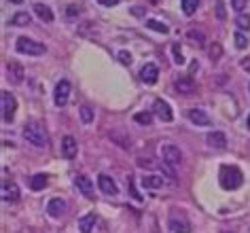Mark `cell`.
<instances>
[{
	"label": "cell",
	"instance_id": "obj_12",
	"mask_svg": "<svg viewBox=\"0 0 250 233\" xmlns=\"http://www.w3.org/2000/svg\"><path fill=\"white\" fill-rule=\"evenodd\" d=\"M64 212H66V200H62V197H53V200H49L47 214L51 218H60Z\"/></svg>",
	"mask_w": 250,
	"mask_h": 233
},
{
	"label": "cell",
	"instance_id": "obj_45",
	"mask_svg": "<svg viewBox=\"0 0 250 233\" xmlns=\"http://www.w3.org/2000/svg\"><path fill=\"white\" fill-rule=\"evenodd\" d=\"M223 233H231V231H223Z\"/></svg>",
	"mask_w": 250,
	"mask_h": 233
},
{
	"label": "cell",
	"instance_id": "obj_16",
	"mask_svg": "<svg viewBox=\"0 0 250 233\" xmlns=\"http://www.w3.org/2000/svg\"><path fill=\"white\" fill-rule=\"evenodd\" d=\"M74 184H77V189L83 193L85 197H91L94 195V183H91L87 176H83V174H79L77 178H74Z\"/></svg>",
	"mask_w": 250,
	"mask_h": 233
},
{
	"label": "cell",
	"instance_id": "obj_24",
	"mask_svg": "<svg viewBox=\"0 0 250 233\" xmlns=\"http://www.w3.org/2000/svg\"><path fill=\"white\" fill-rule=\"evenodd\" d=\"M147 28H149V30L159 32V34H167V32H170V28H167V23H164V21H157V19H147Z\"/></svg>",
	"mask_w": 250,
	"mask_h": 233
},
{
	"label": "cell",
	"instance_id": "obj_35",
	"mask_svg": "<svg viewBox=\"0 0 250 233\" xmlns=\"http://www.w3.org/2000/svg\"><path fill=\"white\" fill-rule=\"evenodd\" d=\"M127 191H130V193L133 195V200H136V201H142V197L138 195V191H136V189H133V184H132V178H127Z\"/></svg>",
	"mask_w": 250,
	"mask_h": 233
},
{
	"label": "cell",
	"instance_id": "obj_39",
	"mask_svg": "<svg viewBox=\"0 0 250 233\" xmlns=\"http://www.w3.org/2000/svg\"><path fill=\"white\" fill-rule=\"evenodd\" d=\"M68 19H77V13H79V7L77 4H70V7H68Z\"/></svg>",
	"mask_w": 250,
	"mask_h": 233
},
{
	"label": "cell",
	"instance_id": "obj_33",
	"mask_svg": "<svg viewBox=\"0 0 250 233\" xmlns=\"http://www.w3.org/2000/svg\"><path fill=\"white\" fill-rule=\"evenodd\" d=\"M248 0H231V7H233L237 13H244V7H246Z\"/></svg>",
	"mask_w": 250,
	"mask_h": 233
},
{
	"label": "cell",
	"instance_id": "obj_38",
	"mask_svg": "<svg viewBox=\"0 0 250 233\" xmlns=\"http://www.w3.org/2000/svg\"><path fill=\"white\" fill-rule=\"evenodd\" d=\"M217 17H218L220 21H223L225 17H227V15H225V7H223V0H218V2H217Z\"/></svg>",
	"mask_w": 250,
	"mask_h": 233
},
{
	"label": "cell",
	"instance_id": "obj_13",
	"mask_svg": "<svg viewBox=\"0 0 250 233\" xmlns=\"http://www.w3.org/2000/svg\"><path fill=\"white\" fill-rule=\"evenodd\" d=\"M206 144L210 149H217V150H223L227 147V136L225 132H210L206 136Z\"/></svg>",
	"mask_w": 250,
	"mask_h": 233
},
{
	"label": "cell",
	"instance_id": "obj_41",
	"mask_svg": "<svg viewBox=\"0 0 250 233\" xmlns=\"http://www.w3.org/2000/svg\"><path fill=\"white\" fill-rule=\"evenodd\" d=\"M242 68L246 70V72H250V57H246V60H242Z\"/></svg>",
	"mask_w": 250,
	"mask_h": 233
},
{
	"label": "cell",
	"instance_id": "obj_1",
	"mask_svg": "<svg viewBox=\"0 0 250 233\" xmlns=\"http://www.w3.org/2000/svg\"><path fill=\"white\" fill-rule=\"evenodd\" d=\"M24 138L38 149H43V147L49 144L47 132H45V125L40 123V121H28V123L24 125Z\"/></svg>",
	"mask_w": 250,
	"mask_h": 233
},
{
	"label": "cell",
	"instance_id": "obj_18",
	"mask_svg": "<svg viewBox=\"0 0 250 233\" xmlns=\"http://www.w3.org/2000/svg\"><path fill=\"white\" fill-rule=\"evenodd\" d=\"M167 225H170V231H172V233H191V225H189L187 218L172 216Z\"/></svg>",
	"mask_w": 250,
	"mask_h": 233
},
{
	"label": "cell",
	"instance_id": "obj_6",
	"mask_svg": "<svg viewBox=\"0 0 250 233\" xmlns=\"http://www.w3.org/2000/svg\"><path fill=\"white\" fill-rule=\"evenodd\" d=\"M2 121L4 123H11L13 121V115H15V110H17V100H15V96H11L9 91H2Z\"/></svg>",
	"mask_w": 250,
	"mask_h": 233
},
{
	"label": "cell",
	"instance_id": "obj_4",
	"mask_svg": "<svg viewBox=\"0 0 250 233\" xmlns=\"http://www.w3.org/2000/svg\"><path fill=\"white\" fill-rule=\"evenodd\" d=\"M159 157L164 163H170V166H180L183 163V150H180V147H176V144L172 142H164L159 147Z\"/></svg>",
	"mask_w": 250,
	"mask_h": 233
},
{
	"label": "cell",
	"instance_id": "obj_37",
	"mask_svg": "<svg viewBox=\"0 0 250 233\" xmlns=\"http://www.w3.org/2000/svg\"><path fill=\"white\" fill-rule=\"evenodd\" d=\"M117 57H119V60L123 62V64H127V66H130V64H132V55L127 53V51H123V49L119 51V55H117Z\"/></svg>",
	"mask_w": 250,
	"mask_h": 233
},
{
	"label": "cell",
	"instance_id": "obj_28",
	"mask_svg": "<svg viewBox=\"0 0 250 233\" xmlns=\"http://www.w3.org/2000/svg\"><path fill=\"white\" fill-rule=\"evenodd\" d=\"M79 116H81V121H83V123H91V121H94V110H91V106H81L79 108Z\"/></svg>",
	"mask_w": 250,
	"mask_h": 233
},
{
	"label": "cell",
	"instance_id": "obj_27",
	"mask_svg": "<svg viewBox=\"0 0 250 233\" xmlns=\"http://www.w3.org/2000/svg\"><path fill=\"white\" fill-rule=\"evenodd\" d=\"M235 26H237V30H248V28H250V15L237 13L235 15Z\"/></svg>",
	"mask_w": 250,
	"mask_h": 233
},
{
	"label": "cell",
	"instance_id": "obj_7",
	"mask_svg": "<svg viewBox=\"0 0 250 233\" xmlns=\"http://www.w3.org/2000/svg\"><path fill=\"white\" fill-rule=\"evenodd\" d=\"M153 115L157 116V119L164 121V123H172V121H174L172 106L166 100H155L153 102Z\"/></svg>",
	"mask_w": 250,
	"mask_h": 233
},
{
	"label": "cell",
	"instance_id": "obj_26",
	"mask_svg": "<svg viewBox=\"0 0 250 233\" xmlns=\"http://www.w3.org/2000/svg\"><path fill=\"white\" fill-rule=\"evenodd\" d=\"M187 38H189L193 45H200V47L206 43V38H203V32H201V30H195V28H191V30L187 32Z\"/></svg>",
	"mask_w": 250,
	"mask_h": 233
},
{
	"label": "cell",
	"instance_id": "obj_14",
	"mask_svg": "<svg viewBox=\"0 0 250 233\" xmlns=\"http://www.w3.org/2000/svg\"><path fill=\"white\" fill-rule=\"evenodd\" d=\"M98 186H100V191H102L104 195H117L119 193L115 180L110 178V176H106V174H100V176H98Z\"/></svg>",
	"mask_w": 250,
	"mask_h": 233
},
{
	"label": "cell",
	"instance_id": "obj_22",
	"mask_svg": "<svg viewBox=\"0 0 250 233\" xmlns=\"http://www.w3.org/2000/svg\"><path fill=\"white\" fill-rule=\"evenodd\" d=\"M200 2L201 0H180V7H183V13L191 17L197 11V7H200Z\"/></svg>",
	"mask_w": 250,
	"mask_h": 233
},
{
	"label": "cell",
	"instance_id": "obj_15",
	"mask_svg": "<svg viewBox=\"0 0 250 233\" xmlns=\"http://www.w3.org/2000/svg\"><path fill=\"white\" fill-rule=\"evenodd\" d=\"M2 200L7 203L19 201V186H17L15 183H4L2 184Z\"/></svg>",
	"mask_w": 250,
	"mask_h": 233
},
{
	"label": "cell",
	"instance_id": "obj_3",
	"mask_svg": "<svg viewBox=\"0 0 250 233\" xmlns=\"http://www.w3.org/2000/svg\"><path fill=\"white\" fill-rule=\"evenodd\" d=\"M15 49L19 51V53H24V55H34V57H38V55H45L47 47H45L43 43H36V40L28 38V36H19V38L15 40Z\"/></svg>",
	"mask_w": 250,
	"mask_h": 233
},
{
	"label": "cell",
	"instance_id": "obj_42",
	"mask_svg": "<svg viewBox=\"0 0 250 233\" xmlns=\"http://www.w3.org/2000/svg\"><path fill=\"white\" fill-rule=\"evenodd\" d=\"M197 68H200V62H193V64H191V72H195Z\"/></svg>",
	"mask_w": 250,
	"mask_h": 233
},
{
	"label": "cell",
	"instance_id": "obj_31",
	"mask_svg": "<svg viewBox=\"0 0 250 233\" xmlns=\"http://www.w3.org/2000/svg\"><path fill=\"white\" fill-rule=\"evenodd\" d=\"M172 57H174V62H176L178 66H183V64H184V55H183V51H180V45L178 43L172 45Z\"/></svg>",
	"mask_w": 250,
	"mask_h": 233
},
{
	"label": "cell",
	"instance_id": "obj_23",
	"mask_svg": "<svg viewBox=\"0 0 250 233\" xmlns=\"http://www.w3.org/2000/svg\"><path fill=\"white\" fill-rule=\"evenodd\" d=\"M47 186V176L45 174H36V176L30 178V189L32 191H43Z\"/></svg>",
	"mask_w": 250,
	"mask_h": 233
},
{
	"label": "cell",
	"instance_id": "obj_9",
	"mask_svg": "<svg viewBox=\"0 0 250 233\" xmlns=\"http://www.w3.org/2000/svg\"><path fill=\"white\" fill-rule=\"evenodd\" d=\"M7 72H9V79H11V83H15V85H21V83H24L26 70H24V66H21L19 62L11 60V62L7 64Z\"/></svg>",
	"mask_w": 250,
	"mask_h": 233
},
{
	"label": "cell",
	"instance_id": "obj_32",
	"mask_svg": "<svg viewBox=\"0 0 250 233\" xmlns=\"http://www.w3.org/2000/svg\"><path fill=\"white\" fill-rule=\"evenodd\" d=\"M136 163L140 167H149V170H150V167H155V159H150V157H138Z\"/></svg>",
	"mask_w": 250,
	"mask_h": 233
},
{
	"label": "cell",
	"instance_id": "obj_21",
	"mask_svg": "<svg viewBox=\"0 0 250 233\" xmlns=\"http://www.w3.org/2000/svg\"><path fill=\"white\" fill-rule=\"evenodd\" d=\"M94 225H96V216H94V214H85L83 218H79V231L81 233H91Z\"/></svg>",
	"mask_w": 250,
	"mask_h": 233
},
{
	"label": "cell",
	"instance_id": "obj_29",
	"mask_svg": "<svg viewBox=\"0 0 250 233\" xmlns=\"http://www.w3.org/2000/svg\"><path fill=\"white\" fill-rule=\"evenodd\" d=\"M233 40H235V49H246L248 47V36L244 34V30H237L233 34Z\"/></svg>",
	"mask_w": 250,
	"mask_h": 233
},
{
	"label": "cell",
	"instance_id": "obj_5",
	"mask_svg": "<svg viewBox=\"0 0 250 233\" xmlns=\"http://www.w3.org/2000/svg\"><path fill=\"white\" fill-rule=\"evenodd\" d=\"M68 98H70V81L62 79L60 83L55 85L53 89V100H55V106H66L68 104Z\"/></svg>",
	"mask_w": 250,
	"mask_h": 233
},
{
	"label": "cell",
	"instance_id": "obj_17",
	"mask_svg": "<svg viewBox=\"0 0 250 233\" xmlns=\"http://www.w3.org/2000/svg\"><path fill=\"white\" fill-rule=\"evenodd\" d=\"M140 183H142V186H144V189L157 191V189H161V186L166 184V178H161V176H153V174H144Z\"/></svg>",
	"mask_w": 250,
	"mask_h": 233
},
{
	"label": "cell",
	"instance_id": "obj_25",
	"mask_svg": "<svg viewBox=\"0 0 250 233\" xmlns=\"http://www.w3.org/2000/svg\"><path fill=\"white\" fill-rule=\"evenodd\" d=\"M30 23V15L24 13V11H19V13H15L13 17H11V26H28Z\"/></svg>",
	"mask_w": 250,
	"mask_h": 233
},
{
	"label": "cell",
	"instance_id": "obj_30",
	"mask_svg": "<svg viewBox=\"0 0 250 233\" xmlns=\"http://www.w3.org/2000/svg\"><path fill=\"white\" fill-rule=\"evenodd\" d=\"M133 121H136L138 125H150L153 123V115L150 113H136L133 115Z\"/></svg>",
	"mask_w": 250,
	"mask_h": 233
},
{
	"label": "cell",
	"instance_id": "obj_40",
	"mask_svg": "<svg viewBox=\"0 0 250 233\" xmlns=\"http://www.w3.org/2000/svg\"><path fill=\"white\" fill-rule=\"evenodd\" d=\"M98 2H100L102 7H117L121 0H98Z\"/></svg>",
	"mask_w": 250,
	"mask_h": 233
},
{
	"label": "cell",
	"instance_id": "obj_36",
	"mask_svg": "<svg viewBox=\"0 0 250 233\" xmlns=\"http://www.w3.org/2000/svg\"><path fill=\"white\" fill-rule=\"evenodd\" d=\"M130 13H132L133 17H144V15H147V9H144V7H132Z\"/></svg>",
	"mask_w": 250,
	"mask_h": 233
},
{
	"label": "cell",
	"instance_id": "obj_11",
	"mask_svg": "<svg viewBox=\"0 0 250 233\" xmlns=\"http://www.w3.org/2000/svg\"><path fill=\"white\" fill-rule=\"evenodd\" d=\"M187 116H189L191 123L197 125V127H210L212 125V119L203 113V110H200V108H191L187 113Z\"/></svg>",
	"mask_w": 250,
	"mask_h": 233
},
{
	"label": "cell",
	"instance_id": "obj_44",
	"mask_svg": "<svg viewBox=\"0 0 250 233\" xmlns=\"http://www.w3.org/2000/svg\"><path fill=\"white\" fill-rule=\"evenodd\" d=\"M248 130H250V115H248Z\"/></svg>",
	"mask_w": 250,
	"mask_h": 233
},
{
	"label": "cell",
	"instance_id": "obj_19",
	"mask_svg": "<svg viewBox=\"0 0 250 233\" xmlns=\"http://www.w3.org/2000/svg\"><path fill=\"white\" fill-rule=\"evenodd\" d=\"M34 13L38 15V19L40 21H45V23H51L55 19V15H53V11H51L47 4H43V2H36L34 4Z\"/></svg>",
	"mask_w": 250,
	"mask_h": 233
},
{
	"label": "cell",
	"instance_id": "obj_34",
	"mask_svg": "<svg viewBox=\"0 0 250 233\" xmlns=\"http://www.w3.org/2000/svg\"><path fill=\"white\" fill-rule=\"evenodd\" d=\"M220 55H223V51H220V45H212V47H210V60H218Z\"/></svg>",
	"mask_w": 250,
	"mask_h": 233
},
{
	"label": "cell",
	"instance_id": "obj_20",
	"mask_svg": "<svg viewBox=\"0 0 250 233\" xmlns=\"http://www.w3.org/2000/svg\"><path fill=\"white\" fill-rule=\"evenodd\" d=\"M174 87H176V91H180V93H193L195 91V83H193V79H191V77H180V79H176Z\"/></svg>",
	"mask_w": 250,
	"mask_h": 233
},
{
	"label": "cell",
	"instance_id": "obj_10",
	"mask_svg": "<svg viewBox=\"0 0 250 233\" xmlns=\"http://www.w3.org/2000/svg\"><path fill=\"white\" fill-rule=\"evenodd\" d=\"M77 150H79V144H77V140H74L72 136H64L62 138L60 153H62L64 159H74V157H77Z\"/></svg>",
	"mask_w": 250,
	"mask_h": 233
},
{
	"label": "cell",
	"instance_id": "obj_8",
	"mask_svg": "<svg viewBox=\"0 0 250 233\" xmlns=\"http://www.w3.org/2000/svg\"><path fill=\"white\" fill-rule=\"evenodd\" d=\"M140 79H142V83H147V85H155L157 79H159V66L153 62L144 64L140 68Z\"/></svg>",
	"mask_w": 250,
	"mask_h": 233
},
{
	"label": "cell",
	"instance_id": "obj_2",
	"mask_svg": "<svg viewBox=\"0 0 250 233\" xmlns=\"http://www.w3.org/2000/svg\"><path fill=\"white\" fill-rule=\"evenodd\" d=\"M218 183H220V186H223L225 191L240 189L242 183H244V176H242L240 167H235V166H223V167H220V172H218Z\"/></svg>",
	"mask_w": 250,
	"mask_h": 233
},
{
	"label": "cell",
	"instance_id": "obj_43",
	"mask_svg": "<svg viewBox=\"0 0 250 233\" xmlns=\"http://www.w3.org/2000/svg\"><path fill=\"white\" fill-rule=\"evenodd\" d=\"M11 2H13V4H21V2H24V0H11Z\"/></svg>",
	"mask_w": 250,
	"mask_h": 233
}]
</instances>
